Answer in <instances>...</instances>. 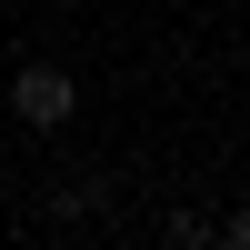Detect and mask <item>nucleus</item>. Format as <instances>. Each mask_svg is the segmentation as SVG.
Masks as SVG:
<instances>
[{"label":"nucleus","instance_id":"obj_1","mask_svg":"<svg viewBox=\"0 0 250 250\" xmlns=\"http://www.w3.org/2000/svg\"><path fill=\"white\" fill-rule=\"evenodd\" d=\"M10 110L30 120V130H60V120L80 110V90H70V70H50V60H30V70L10 80Z\"/></svg>","mask_w":250,"mask_h":250}]
</instances>
